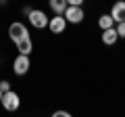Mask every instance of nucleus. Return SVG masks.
Returning a JSON list of instances; mask_svg holds the SVG:
<instances>
[{"mask_svg":"<svg viewBox=\"0 0 125 117\" xmlns=\"http://www.w3.org/2000/svg\"><path fill=\"white\" fill-rule=\"evenodd\" d=\"M67 2H69V4H77V6H81L85 0H67Z\"/></svg>","mask_w":125,"mask_h":117,"instance_id":"15","label":"nucleus"},{"mask_svg":"<svg viewBox=\"0 0 125 117\" xmlns=\"http://www.w3.org/2000/svg\"><path fill=\"white\" fill-rule=\"evenodd\" d=\"M117 34H119V38H125V21L117 23Z\"/></svg>","mask_w":125,"mask_h":117,"instance_id":"12","label":"nucleus"},{"mask_svg":"<svg viewBox=\"0 0 125 117\" xmlns=\"http://www.w3.org/2000/svg\"><path fill=\"white\" fill-rule=\"evenodd\" d=\"M0 4H6V0H0Z\"/></svg>","mask_w":125,"mask_h":117,"instance_id":"18","label":"nucleus"},{"mask_svg":"<svg viewBox=\"0 0 125 117\" xmlns=\"http://www.w3.org/2000/svg\"><path fill=\"white\" fill-rule=\"evenodd\" d=\"M2 96H4V92H2V90H0V103H2Z\"/></svg>","mask_w":125,"mask_h":117,"instance_id":"17","label":"nucleus"},{"mask_svg":"<svg viewBox=\"0 0 125 117\" xmlns=\"http://www.w3.org/2000/svg\"><path fill=\"white\" fill-rule=\"evenodd\" d=\"M0 90H2V92H9L10 90V82L9 80H2V82H0Z\"/></svg>","mask_w":125,"mask_h":117,"instance_id":"13","label":"nucleus"},{"mask_svg":"<svg viewBox=\"0 0 125 117\" xmlns=\"http://www.w3.org/2000/svg\"><path fill=\"white\" fill-rule=\"evenodd\" d=\"M48 6H50V11H52L54 15H62L65 9L69 6V2L67 0H48Z\"/></svg>","mask_w":125,"mask_h":117,"instance_id":"10","label":"nucleus"},{"mask_svg":"<svg viewBox=\"0 0 125 117\" xmlns=\"http://www.w3.org/2000/svg\"><path fill=\"white\" fill-rule=\"evenodd\" d=\"M119 40V34H117V27H108V29H102V42L106 46H113L117 44Z\"/></svg>","mask_w":125,"mask_h":117,"instance_id":"9","label":"nucleus"},{"mask_svg":"<svg viewBox=\"0 0 125 117\" xmlns=\"http://www.w3.org/2000/svg\"><path fill=\"white\" fill-rule=\"evenodd\" d=\"M15 46H17V52H21V54H31V52H33V42H31L29 36L17 40V42H15Z\"/></svg>","mask_w":125,"mask_h":117,"instance_id":"8","label":"nucleus"},{"mask_svg":"<svg viewBox=\"0 0 125 117\" xmlns=\"http://www.w3.org/2000/svg\"><path fill=\"white\" fill-rule=\"evenodd\" d=\"M27 19H29V25L36 27V29L48 27V21H50V17L44 13V11H40V9H31V13L27 15Z\"/></svg>","mask_w":125,"mask_h":117,"instance_id":"1","label":"nucleus"},{"mask_svg":"<svg viewBox=\"0 0 125 117\" xmlns=\"http://www.w3.org/2000/svg\"><path fill=\"white\" fill-rule=\"evenodd\" d=\"M25 36H29V32H27V25H25V23L15 21V23H10V25H9V38H10L13 42L21 40V38H25Z\"/></svg>","mask_w":125,"mask_h":117,"instance_id":"5","label":"nucleus"},{"mask_svg":"<svg viewBox=\"0 0 125 117\" xmlns=\"http://www.w3.org/2000/svg\"><path fill=\"white\" fill-rule=\"evenodd\" d=\"M29 69H31L29 54H21L19 52L17 57H15V61H13V71L17 73V75H25V73H29Z\"/></svg>","mask_w":125,"mask_h":117,"instance_id":"3","label":"nucleus"},{"mask_svg":"<svg viewBox=\"0 0 125 117\" xmlns=\"http://www.w3.org/2000/svg\"><path fill=\"white\" fill-rule=\"evenodd\" d=\"M111 17H113V21H115V23L125 21V0H117V2H113Z\"/></svg>","mask_w":125,"mask_h":117,"instance_id":"7","label":"nucleus"},{"mask_svg":"<svg viewBox=\"0 0 125 117\" xmlns=\"http://www.w3.org/2000/svg\"><path fill=\"white\" fill-rule=\"evenodd\" d=\"M113 25H115V21H113L111 13H106V15H102V17H98V27H100V29H108V27H113Z\"/></svg>","mask_w":125,"mask_h":117,"instance_id":"11","label":"nucleus"},{"mask_svg":"<svg viewBox=\"0 0 125 117\" xmlns=\"http://www.w3.org/2000/svg\"><path fill=\"white\" fill-rule=\"evenodd\" d=\"M65 19H67V23H73V25H77V23H81L85 19V13H83V9L81 6H77V4H69L67 9H65Z\"/></svg>","mask_w":125,"mask_h":117,"instance_id":"2","label":"nucleus"},{"mask_svg":"<svg viewBox=\"0 0 125 117\" xmlns=\"http://www.w3.org/2000/svg\"><path fill=\"white\" fill-rule=\"evenodd\" d=\"M2 107L6 109V111H17L19 107H21V98H19V94L15 90H9V92H4V96H2Z\"/></svg>","mask_w":125,"mask_h":117,"instance_id":"4","label":"nucleus"},{"mask_svg":"<svg viewBox=\"0 0 125 117\" xmlns=\"http://www.w3.org/2000/svg\"><path fill=\"white\" fill-rule=\"evenodd\" d=\"M67 19H65V15H54V17H50L48 21V29L52 34H65V29H67Z\"/></svg>","mask_w":125,"mask_h":117,"instance_id":"6","label":"nucleus"},{"mask_svg":"<svg viewBox=\"0 0 125 117\" xmlns=\"http://www.w3.org/2000/svg\"><path fill=\"white\" fill-rule=\"evenodd\" d=\"M54 117H71L69 111H54Z\"/></svg>","mask_w":125,"mask_h":117,"instance_id":"14","label":"nucleus"},{"mask_svg":"<svg viewBox=\"0 0 125 117\" xmlns=\"http://www.w3.org/2000/svg\"><path fill=\"white\" fill-rule=\"evenodd\" d=\"M31 13V6H23V15H25V17H27V15H29Z\"/></svg>","mask_w":125,"mask_h":117,"instance_id":"16","label":"nucleus"}]
</instances>
